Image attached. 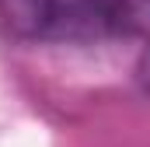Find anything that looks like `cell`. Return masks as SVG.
Segmentation results:
<instances>
[{
	"instance_id": "1",
	"label": "cell",
	"mask_w": 150,
	"mask_h": 147,
	"mask_svg": "<svg viewBox=\"0 0 150 147\" xmlns=\"http://www.w3.org/2000/svg\"><path fill=\"white\" fill-rule=\"evenodd\" d=\"M122 25V0H0V32L21 42H87Z\"/></svg>"
},
{
	"instance_id": "2",
	"label": "cell",
	"mask_w": 150,
	"mask_h": 147,
	"mask_svg": "<svg viewBox=\"0 0 150 147\" xmlns=\"http://www.w3.org/2000/svg\"><path fill=\"white\" fill-rule=\"evenodd\" d=\"M136 74H140V81H143V88H150V46L140 53V63H136Z\"/></svg>"
}]
</instances>
